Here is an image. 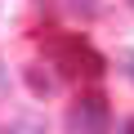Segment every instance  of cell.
<instances>
[{
    "label": "cell",
    "instance_id": "6",
    "mask_svg": "<svg viewBox=\"0 0 134 134\" xmlns=\"http://www.w3.org/2000/svg\"><path fill=\"white\" fill-rule=\"evenodd\" d=\"M125 134H134V121H130V125H125Z\"/></svg>",
    "mask_w": 134,
    "mask_h": 134
},
{
    "label": "cell",
    "instance_id": "7",
    "mask_svg": "<svg viewBox=\"0 0 134 134\" xmlns=\"http://www.w3.org/2000/svg\"><path fill=\"white\" fill-rule=\"evenodd\" d=\"M130 76H134V58H130Z\"/></svg>",
    "mask_w": 134,
    "mask_h": 134
},
{
    "label": "cell",
    "instance_id": "2",
    "mask_svg": "<svg viewBox=\"0 0 134 134\" xmlns=\"http://www.w3.org/2000/svg\"><path fill=\"white\" fill-rule=\"evenodd\" d=\"M107 125H112V107H107L103 94H85V98H76L72 112H67V130L72 134H103Z\"/></svg>",
    "mask_w": 134,
    "mask_h": 134
},
{
    "label": "cell",
    "instance_id": "5",
    "mask_svg": "<svg viewBox=\"0 0 134 134\" xmlns=\"http://www.w3.org/2000/svg\"><path fill=\"white\" fill-rule=\"evenodd\" d=\"M9 85V72H5V63H0V90H5Z\"/></svg>",
    "mask_w": 134,
    "mask_h": 134
},
{
    "label": "cell",
    "instance_id": "8",
    "mask_svg": "<svg viewBox=\"0 0 134 134\" xmlns=\"http://www.w3.org/2000/svg\"><path fill=\"white\" fill-rule=\"evenodd\" d=\"M130 5H134V0H130Z\"/></svg>",
    "mask_w": 134,
    "mask_h": 134
},
{
    "label": "cell",
    "instance_id": "3",
    "mask_svg": "<svg viewBox=\"0 0 134 134\" xmlns=\"http://www.w3.org/2000/svg\"><path fill=\"white\" fill-rule=\"evenodd\" d=\"M5 134H45V125H40L36 116H18V121L5 125Z\"/></svg>",
    "mask_w": 134,
    "mask_h": 134
},
{
    "label": "cell",
    "instance_id": "4",
    "mask_svg": "<svg viewBox=\"0 0 134 134\" xmlns=\"http://www.w3.org/2000/svg\"><path fill=\"white\" fill-rule=\"evenodd\" d=\"M27 85H31L36 94H54V81L40 72V67H27Z\"/></svg>",
    "mask_w": 134,
    "mask_h": 134
},
{
    "label": "cell",
    "instance_id": "1",
    "mask_svg": "<svg viewBox=\"0 0 134 134\" xmlns=\"http://www.w3.org/2000/svg\"><path fill=\"white\" fill-rule=\"evenodd\" d=\"M54 63L63 67L67 76H90V81H98L103 76V54L90 45V40H81V36H67V40H54Z\"/></svg>",
    "mask_w": 134,
    "mask_h": 134
}]
</instances>
